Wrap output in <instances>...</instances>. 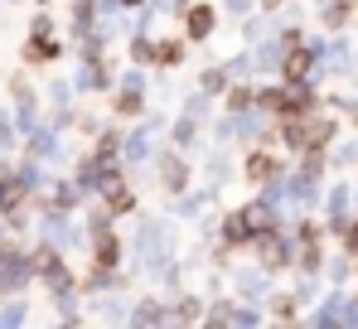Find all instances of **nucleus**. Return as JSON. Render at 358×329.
Here are the masks:
<instances>
[{
    "mask_svg": "<svg viewBox=\"0 0 358 329\" xmlns=\"http://www.w3.org/2000/svg\"><path fill=\"white\" fill-rule=\"evenodd\" d=\"M242 218H247V227H252V232H262V227L271 223V209H266V204H257V209H247Z\"/></svg>",
    "mask_w": 358,
    "mask_h": 329,
    "instance_id": "nucleus-1",
    "label": "nucleus"
},
{
    "mask_svg": "<svg viewBox=\"0 0 358 329\" xmlns=\"http://www.w3.org/2000/svg\"><path fill=\"white\" fill-rule=\"evenodd\" d=\"M208 24H213V10H203V5H199V10L189 15V34H208Z\"/></svg>",
    "mask_w": 358,
    "mask_h": 329,
    "instance_id": "nucleus-2",
    "label": "nucleus"
},
{
    "mask_svg": "<svg viewBox=\"0 0 358 329\" xmlns=\"http://www.w3.org/2000/svg\"><path fill=\"white\" fill-rule=\"evenodd\" d=\"M247 232H252V227H247V218H228V237H233V242H242Z\"/></svg>",
    "mask_w": 358,
    "mask_h": 329,
    "instance_id": "nucleus-6",
    "label": "nucleus"
},
{
    "mask_svg": "<svg viewBox=\"0 0 358 329\" xmlns=\"http://www.w3.org/2000/svg\"><path fill=\"white\" fill-rule=\"evenodd\" d=\"M247 174H252V179H271V160H266V155H252Z\"/></svg>",
    "mask_w": 358,
    "mask_h": 329,
    "instance_id": "nucleus-4",
    "label": "nucleus"
},
{
    "mask_svg": "<svg viewBox=\"0 0 358 329\" xmlns=\"http://www.w3.org/2000/svg\"><path fill=\"white\" fill-rule=\"evenodd\" d=\"M20 204V184H0V209H15Z\"/></svg>",
    "mask_w": 358,
    "mask_h": 329,
    "instance_id": "nucleus-5",
    "label": "nucleus"
},
{
    "mask_svg": "<svg viewBox=\"0 0 358 329\" xmlns=\"http://www.w3.org/2000/svg\"><path fill=\"white\" fill-rule=\"evenodd\" d=\"M126 5H141V0H126Z\"/></svg>",
    "mask_w": 358,
    "mask_h": 329,
    "instance_id": "nucleus-7",
    "label": "nucleus"
},
{
    "mask_svg": "<svg viewBox=\"0 0 358 329\" xmlns=\"http://www.w3.org/2000/svg\"><path fill=\"white\" fill-rule=\"evenodd\" d=\"M305 68H310V54H305V49H296V54L286 58V73H291V78H305Z\"/></svg>",
    "mask_w": 358,
    "mask_h": 329,
    "instance_id": "nucleus-3",
    "label": "nucleus"
}]
</instances>
